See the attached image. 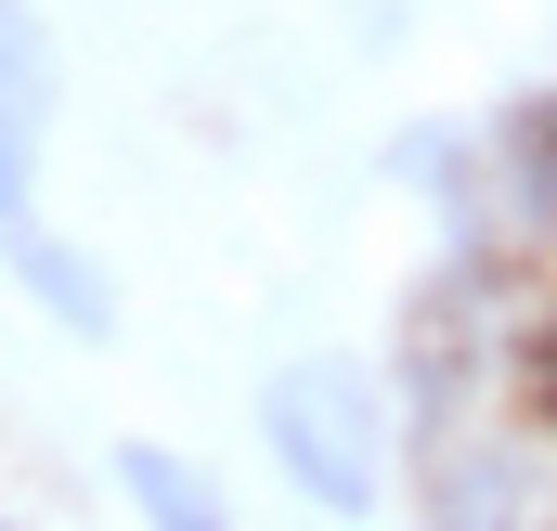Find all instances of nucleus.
Masks as SVG:
<instances>
[{"label": "nucleus", "mask_w": 557, "mask_h": 531, "mask_svg": "<svg viewBox=\"0 0 557 531\" xmlns=\"http://www.w3.org/2000/svg\"><path fill=\"white\" fill-rule=\"evenodd\" d=\"M416 531H557V441L519 415L416 441Z\"/></svg>", "instance_id": "2"}, {"label": "nucleus", "mask_w": 557, "mask_h": 531, "mask_svg": "<svg viewBox=\"0 0 557 531\" xmlns=\"http://www.w3.org/2000/svg\"><path fill=\"white\" fill-rule=\"evenodd\" d=\"M0 531H26V519H0Z\"/></svg>", "instance_id": "7"}, {"label": "nucleus", "mask_w": 557, "mask_h": 531, "mask_svg": "<svg viewBox=\"0 0 557 531\" xmlns=\"http://www.w3.org/2000/svg\"><path fill=\"white\" fill-rule=\"evenodd\" d=\"M117 493H131L143 531H234L221 480H208L195 454H169V441H117Z\"/></svg>", "instance_id": "4"}, {"label": "nucleus", "mask_w": 557, "mask_h": 531, "mask_svg": "<svg viewBox=\"0 0 557 531\" xmlns=\"http://www.w3.org/2000/svg\"><path fill=\"white\" fill-rule=\"evenodd\" d=\"M0 260L39 285V311H52L65 337H117V285H104V260H91V247H65V234H39V221H26Z\"/></svg>", "instance_id": "5"}, {"label": "nucleus", "mask_w": 557, "mask_h": 531, "mask_svg": "<svg viewBox=\"0 0 557 531\" xmlns=\"http://www.w3.org/2000/svg\"><path fill=\"white\" fill-rule=\"evenodd\" d=\"M52 104H65V52H52L39 0H0V143L39 156L52 143Z\"/></svg>", "instance_id": "3"}, {"label": "nucleus", "mask_w": 557, "mask_h": 531, "mask_svg": "<svg viewBox=\"0 0 557 531\" xmlns=\"http://www.w3.org/2000/svg\"><path fill=\"white\" fill-rule=\"evenodd\" d=\"M260 454L285 467V493L311 506V519L363 531L389 506V454H403V402L376 363H350V350H298L260 376Z\"/></svg>", "instance_id": "1"}, {"label": "nucleus", "mask_w": 557, "mask_h": 531, "mask_svg": "<svg viewBox=\"0 0 557 531\" xmlns=\"http://www.w3.org/2000/svg\"><path fill=\"white\" fill-rule=\"evenodd\" d=\"M13 234H26V156L0 143V247H13Z\"/></svg>", "instance_id": "6"}]
</instances>
